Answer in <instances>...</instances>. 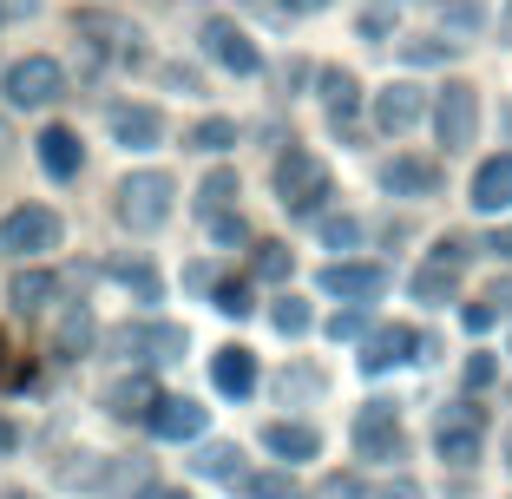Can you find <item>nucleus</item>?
I'll list each match as a JSON object with an SVG mask.
<instances>
[{"mask_svg":"<svg viewBox=\"0 0 512 499\" xmlns=\"http://www.w3.org/2000/svg\"><path fill=\"white\" fill-rule=\"evenodd\" d=\"M0 250L7 257H46V250H60V211L14 204V211L0 217Z\"/></svg>","mask_w":512,"mask_h":499,"instance_id":"f257e3e1","label":"nucleus"},{"mask_svg":"<svg viewBox=\"0 0 512 499\" xmlns=\"http://www.w3.org/2000/svg\"><path fill=\"white\" fill-rule=\"evenodd\" d=\"M0 92H7L20 112H40V106H53V99L66 92V73H60V60H46V53H27V60L7 66Z\"/></svg>","mask_w":512,"mask_h":499,"instance_id":"f03ea898","label":"nucleus"},{"mask_svg":"<svg viewBox=\"0 0 512 499\" xmlns=\"http://www.w3.org/2000/svg\"><path fill=\"white\" fill-rule=\"evenodd\" d=\"M171 217V178L165 171H132L119 184V224L125 230H158Z\"/></svg>","mask_w":512,"mask_h":499,"instance_id":"7ed1b4c3","label":"nucleus"},{"mask_svg":"<svg viewBox=\"0 0 512 499\" xmlns=\"http://www.w3.org/2000/svg\"><path fill=\"white\" fill-rule=\"evenodd\" d=\"M276 191H283V204L296 217H309L329 197V165H322L316 152H289L283 165H276Z\"/></svg>","mask_w":512,"mask_h":499,"instance_id":"20e7f679","label":"nucleus"},{"mask_svg":"<svg viewBox=\"0 0 512 499\" xmlns=\"http://www.w3.org/2000/svg\"><path fill=\"white\" fill-rule=\"evenodd\" d=\"M434 125H440V145H447V152L473 145V132H480V99H473V86L453 79V86L440 92V106H434Z\"/></svg>","mask_w":512,"mask_h":499,"instance_id":"39448f33","label":"nucleus"},{"mask_svg":"<svg viewBox=\"0 0 512 499\" xmlns=\"http://www.w3.org/2000/svg\"><path fill=\"white\" fill-rule=\"evenodd\" d=\"M204 53H211L217 66H230V73H256V66H263L256 40L243 27H230V20H211V27H204Z\"/></svg>","mask_w":512,"mask_h":499,"instance_id":"423d86ee","label":"nucleus"},{"mask_svg":"<svg viewBox=\"0 0 512 499\" xmlns=\"http://www.w3.org/2000/svg\"><path fill=\"white\" fill-rule=\"evenodd\" d=\"M480 408H473V401H460V408H447L440 414V454L453 460V467H467L473 454H480Z\"/></svg>","mask_w":512,"mask_h":499,"instance_id":"0eeeda50","label":"nucleus"},{"mask_svg":"<svg viewBox=\"0 0 512 499\" xmlns=\"http://www.w3.org/2000/svg\"><path fill=\"white\" fill-rule=\"evenodd\" d=\"M106 125H112V138H119L125 152H145V145H158V138H165V119H158V106H112Z\"/></svg>","mask_w":512,"mask_h":499,"instance_id":"6e6552de","label":"nucleus"},{"mask_svg":"<svg viewBox=\"0 0 512 499\" xmlns=\"http://www.w3.org/2000/svg\"><path fill=\"white\" fill-rule=\"evenodd\" d=\"M33 145H40V171H46V178H60V184L79 178V165H86V152H79V132H66V125H46Z\"/></svg>","mask_w":512,"mask_h":499,"instance_id":"1a4fd4ad","label":"nucleus"},{"mask_svg":"<svg viewBox=\"0 0 512 499\" xmlns=\"http://www.w3.org/2000/svg\"><path fill=\"white\" fill-rule=\"evenodd\" d=\"M112 348H138L145 362H171V355H184V329H171V322H138V329L112 335Z\"/></svg>","mask_w":512,"mask_h":499,"instance_id":"9d476101","label":"nucleus"},{"mask_svg":"<svg viewBox=\"0 0 512 499\" xmlns=\"http://www.w3.org/2000/svg\"><path fill=\"white\" fill-rule=\"evenodd\" d=\"M401 447V427H394V408H381V401H368L362 421H355V454L362 460H381Z\"/></svg>","mask_w":512,"mask_h":499,"instance_id":"9b49d317","label":"nucleus"},{"mask_svg":"<svg viewBox=\"0 0 512 499\" xmlns=\"http://www.w3.org/2000/svg\"><path fill=\"white\" fill-rule=\"evenodd\" d=\"M151 434L158 440H197L204 434V408H197V401H151Z\"/></svg>","mask_w":512,"mask_h":499,"instance_id":"f8f14e48","label":"nucleus"},{"mask_svg":"<svg viewBox=\"0 0 512 499\" xmlns=\"http://www.w3.org/2000/svg\"><path fill=\"white\" fill-rule=\"evenodd\" d=\"M322 289H329V296H348V303H368V296L388 289V276H381L375 263H335V270L322 276Z\"/></svg>","mask_w":512,"mask_h":499,"instance_id":"ddd939ff","label":"nucleus"},{"mask_svg":"<svg viewBox=\"0 0 512 499\" xmlns=\"http://www.w3.org/2000/svg\"><path fill=\"white\" fill-rule=\"evenodd\" d=\"M512 204V152L506 158H486L473 171V211H506Z\"/></svg>","mask_w":512,"mask_h":499,"instance_id":"4468645a","label":"nucleus"},{"mask_svg":"<svg viewBox=\"0 0 512 499\" xmlns=\"http://www.w3.org/2000/svg\"><path fill=\"white\" fill-rule=\"evenodd\" d=\"M381 184H388L394 197H427L440 184V165L434 158H394V165L381 171Z\"/></svg>","mask_w":512,"mask_h":499,"instance_id":"2eb2a0df","label":"nucleus"},{"mask_svg":"<svg viewBox=\"0 0 512 499\" xmlns=\"http://www.w3.org/2000/svg\"><path fill=\"white\" fill-rule=\"evenodd\" d=\"M414 119H421V92H414V86H388L375 99V125H381V132H407Z\"/></svg>","mask_w":512,"mask_h":499,"instance_id":"dca6fc26","label":"nucleus"},{"mask_svg":"<svg viewBox=\"0 0 512 499\" xmlns=\"http://www.w3.org/2000/svg\"><path fill=\"white\" fill-rule=\"evenodd\" d=\"M86 348H92V316H86V309L73 303V309H66L60 322H53V355H60V362H79Z\"/></svg>","mask_w":512,"mask_h":499,"instance_id":"f3484780","label":"nucleus"},{"mask_svg":"<svg viewBox=\"0 0 512 499\" xmlns=\"http://www.w3.org/2000/svg\"><path fill=\"white\" fill-rule=\"evenodd\" d=\"M211 375H217V388H224V394H237V401H243V394L256 388V362H250V348H224Z\"/></svg>","mask_w":512,"mask_h":499,"instance_id":"a211bd4d","label":"nucleus"},{"mask_svg":"<svg viewBox=\"0 0 512 499\" xmlns=\"http://www.w3.org/2000/svg\"><path fill=\"white\" fill-rule=\"evenodd\" d=\"M151 401H158V388H151L145 375H132V381H112V388H106V408L119 414V421H132V414H151Z\"/></svg>","mask_w":512,"mask_h":499,"instance_id":"6ab92c4d","label":"nucleus"},{"mask_svg":"<svg viewBox=\"0 0 512 499\" xmlns=\"http://www.w3.org/2000/svg\"><path fill=\"white\" fill-rule=\"evenodd\" d=\"M407 348H421V335H414V329H381L375 342H368L362 368H375V375H381L388 362H407Z\"/></svg>","mask_w":512,"mask_h":499,"instance_id":"aec40b11","label":"nucleus"},{"mask_svg":"<svg viewBox=\"0 0 512 499\" xmlns=\"http://www.w3.org/2000/svg\"><path fill=\"white\" fill-rule=\"evenodd\" d=\"M263 440H270V454H283V460H316V447H322L316 427H289V421H276Z\"/></svg>","mask_w":512,"mask_h":499,"instance_id":"412c9836","label":"nucleus"},{"mask_svg":"<svg viewBox=\"0 0 512 499\" xmlns=\"http://www.w3.org/2000/svg\"><path fill=\"white\" fill-rule=\"evenodd\" d=\"M14 309H46L53 296H60V276H46V270H27V276H14Z\"/></svg>","mask_w":512,"mask_h":499,"instance_id":"4be33fe9","label":"nucleus"},{"mask_svg":"<svg viewBox=\"0 0 512 499\" xmlns=\"http://www.w3.org/2000/svg\"><path fill=\"white\" fill-rule=\"evenodd\" d=\"M237 197V171H211V178L197 184V217H217Z\"/></svg>","mask_w":512,"mask_h":499,"instance_id":"5701e85b","label":"nucleus"},{"mask_svg":"<svg viewBox=\"0 0 512 499\" xmlns=\"http://www.w3.org/2000/svg\"><path fill=\"white\" fill-rule=\"evenodd\" d=\"M191 467L204 473V480H237V473H243V454H237V447H224V440H217V447H204V454H197Z\"/></svg>","mask_w":512,"mask_h":499,"instance_id":"b1692460","label":"nucleus"},{"mask_svg":"<svg viewBox=\"0 0 512 499\" xmlns=\"http://www.w3.org/2000/svg\"><path fill=\"white\" fill-rule=\"evenodd\" d=\"M112 276H119V283L132 289L138 303H158V289H165V283H158V270H151V263H112Z\"/></svg>","mask_w":512,"mask_h":499,"instance_id":"393cba45","label":"nucleus"},{"mask_svg":"<svg viewBox=\"0 0 512 499\" xmlns=\"http://www.w3.org/2000/svg\"><path fill=\"white\" fill-rule=\"evenodd\" d=\"M355 92H362V86H355L348 73H322V99H329L335 119H348V112H355Z\"/></svg>","mask_w":512,"mask_h":499,"instance_id":"a878e982","label":"nucleus"},{"mask_svg":"<svg viewBox=\"0 0 512 499\" xmlns=\"http://www.w3.org/2000/svg\"><path fill=\"white\" fill-rule=\"evenodd\" d=\"M191 145H197V152H224V145H237V125H230V119H204L191 132Z\"/></svg>","mask_w":512,"mask_h":499,"instance_id":"bb28decb","label":"nucleus"},{"mask_svg":"<svg viewBox=\"0 0 512 499\" xmlns=\"http://www.w3.org/2000/svg\"><path fill=\"white\" fill-rule=\"evenodd\" d=\"M256 276H289V250L283 243H256Z\"/></svg>","mask_w":512,"mask_h":499,"instance_id":"cd10ccee","label":"nucleus"},{"mask_svg":"<svg viewBox=\"0 0 512 499\" xmlns=\"http://www.w3.org/2000/svg\"><path fill=\"white\" fill-rule=\"evenodd\" d=\"M447 289H453V270H447V263H434V270L414 276V296H447Z\"/></svg>","mask_w":512,"mask_h":499,"instance_id":"c85d7f7f","label":"nucleus"},{"mask_svg":"<svg viewBox=\"0 0 512 499\" xmlns=\"http://www.w3.org/2000/svg\"><path fill=\"white\" fill-rule=\"evenodd\" d=\"M276 329H283V335H302V329H309V309H302L296 296H283V303H276Z\"/></svg>","mask_w":512,"mask_h":499,"instance_id":"c756f323","label":"nucleus"},{"mask_svg":"<svg viewBox=\"0 0 512 499\" xmlns=\"http://www.w3.org/2000/svg\"><path fill=\"white\" fill-rule=\"evenodd\" d=\"M217 309H224V316H250V289L243 283H217Z\"/></svg>","mask_w":512,"mask_h":499,"instance_id":"7c9ffc66","label":"nucleus"},{"mask_svg":"<svg viewBox=\"0 0 512 499\" xmlns=\"http://www.w3.org/2000/svg\"><path fill=\"white\" fill-rule=\"evenodd\" d=\"M322 237H329V250H348V243L362 237V224H355V217H329V224H322Z\"/></svg>","mask_w":512,"mask_h":499,"instance_id":"2f4dec72","label":"nucleus"},{"mask_svg":"<svg viewBox=\"0 0 512 499\" xmlns=\"http://www.w3.org/2000/svg\"><path fill=\"white\" fill-rule=\"evenodd\" d=\"M440 20H453V27H473V20H480V0H447V7H440Z\"/></svg>","mask_w":512,"mask_h":499,"instance_id":"473e14b6","label":"nucleus"},{"mask_svg":"<svg viewBox=\"0 0 512 499\" xmlns=\"http://www.w3.org/2000/svg\"><path fill=\"white\" fill-rule=\"evenodd\" d=\"M250 499H289V480H276V473H263V480H250Z\"/></svg>","mask_w":512,"mask_h":499,"instance_id":"72a5a7b5","label":"nucleus"},{"mask_svg":"<svg viewBox=\"0 0 512 499\" xmlns=\"http://www.w3.org/2000/svg\"><path fill=\"white\" fill-rule=\"evenodd\" d=\"M211 230H217V243H243V217H224V211H217Z\"/></svg>","mask_w":512,"mask_h":499,"instance_id":"f704fd0d","label":"nucleus"},{"mask_svg":"<svg viewBox=\"0 0 512 499\" xmlns=\"http://www.w3.org/2000/svg\"><path fill=\"white\" fill-rule=\"evenodd\" d=\"M362 33H368V40H381V33H388V7H368V14H362Z\"/></svg>","mask_w":512,"mask_h":499,"instance_id":"c9c22d12","label":"nucleus"},{"mask_svg":"<svg viewBox=\"0 0 512 499\" xmlns=\"http://www.w3.org/2000/svg\"><path fill=\"white\" fill-rule=\"evenodd\" d=\"M440 53H447L440 40H407V60H440Z\"/></svg>","mask_w":512,"mask_h":499,"instance_id":"e433bc0d","label":"nucleus"},{"mask_svg":"<svg viewBox=\"0 0 512 499\" xmlns=\"http://www.w3.org/2000/svg\"><path fill=\"white\" fill-rule=\"evenodd\" d=\"M14 447H20V427H14V421H7V414H0V460L14 454Z\"/></svg>","mask_w":512,"mask_h":499,"instance_id":"4c0bfd02","label":"nucleus"},{"mask_svg":"<svg viewBox=\"0 0 512 499\" xmlns=\"http://www.w3.org/2000/svg\"><path fill=\"white\" fill-rule=\"evenodd\" d=\"M329 335H335V342H342V335H362V316H335Z\"/></svg>","mask_w":512,"mask_h":499,"instance_id":"58836bf2","label":"nucleus"},{"mask_svg":"<svg viewBox=\"0 0 512 499\" xmlns=\"http://www.w3.org/2000/svg\"><path fill=\"white\" fill-rule=\"evenodd\" d=\"M138 499H191V493H178V486H145Z\"/></svg>","mask_w":512,"mask_h":499,"instance_id":"ea45409f","label":"nucleus"},{"mask_svg":"<svg viewBox=\"0 0 512 499\" xmlns=\"http://www.w3.org/2000/svg\"><path fill=\"white\" fill-rule=\"evenodd\" d=\"M493 250H499V257H512V230H499V237H493Z\"/></svg>","mask_w":512,"mask_h":499,"instance_id":"a19ab883","label":"nucleus"},{"mask_svg":"<svg viewBox=\"0 0 512 499\" xmlns=\"http://www.w3.org/2000/svg\"><path fill=\"white\" fill-rule=\"evenodd\" d=\"M289 7H296V14H316V7H329V0H289Z\"/></svg>","mask_w":512,"mask_h":499,"instance_id":"79ce46f5","label":"nucleus"},{"mask_svg":"<svg viewBox=\"0 0 512 499\" xmlns=\"http://www.w3.org/2000/svg\"><path fill=\"white\" fill-rule=\"evenodd\" d=\"M381 499H421V493H414V486H394V493H381Z\"/></svg>","mask_w":512,"mask_h":499,"instance_id":"37998d69","label":"nucleus"},{"mask_svg":"<svg viewBox=\"0 0 512 499\" xmlns=\"http://www.w3.org/2000/svg\"><path fill=\"white\" fill-rule=\"evenodd\" d=\"M0 145H7V119H0Z\"/></svg>","mask_w":512,"mask_h":499,"instance_id":"c03bdc74","label":"nucleus"},{"mask_svg":"<svg viewBox=\"0 0 512 499\" xmlns=\"http://www.w3.org/2000/svg\"><path fill=\"white\" fill-rule=\"evenodd\" d=\"M0 20H7V0H0Z\"/></svg>","mask_w":512,"mask_h":499,"instance_id":"a18cd8bd","label":"nucleus"},{"mask_svg":"<svg viewBox=\"0 0 512 499\" xmlns=\"http://www.w3.org/2000/svg\"><path fill=\"white\" fill-rule=\"evenodd\" d=\"M7 499H27V493H7Z\"/></svg>","mask_w":512,"mask_h":499,"instance_id":"49530a36","label":"nucleus"},{"mask_svg":"<svg viewBox=\"0 0 512 499\" xmlns=\"http://www.w3.org/2000/svg\"><path fill=\"white\" fill-rule=\"evenodd\" d=\"M0 355H7V348H0Z\"/></svg>","mask_w":512,"mask_h":499,"instance_id":"de8ad7c7","label":"nucleus"},{"mask_svg":"<svg viewBox=\"0 0 512 499\" xmlns=\"http://www.w3.org/2000/svg\"><path fill=\"white\" fill-rule=\"evenodd\" d=\"M506 454H512V447H506Z\"/></svg>","mask_w":512,"mask_h":499,"instance_id":"09e8293b","label":"nucleus"}]
</instances>
